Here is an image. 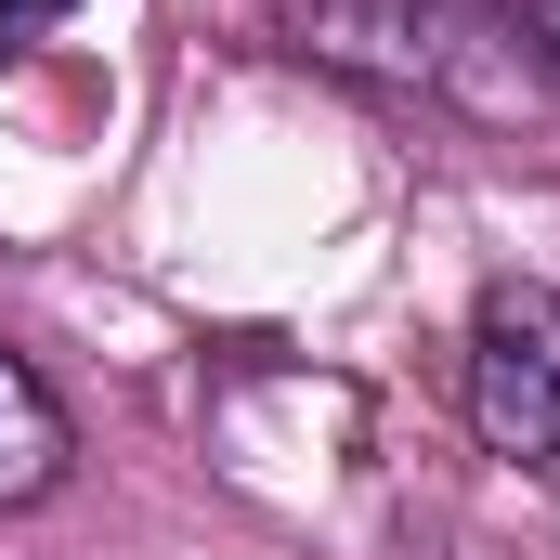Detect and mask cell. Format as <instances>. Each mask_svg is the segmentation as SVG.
Listing matches in <instances>:
<instances>
[{
    "mask_svg": "<svg viewBox=\"0 0 560 560\" xmlns=\"http://www.w3.org/2000/svg\"><path fill=\"white\" fill-rule=\"evenodd\" d=\"M287 52L378 92H469V66L509 39L482 26V0H287Z\"/></svg>",
    "mask_w": 560,
    "mask_h": 560,
    "instance_id": "1",
    "label": "cell"
},
{
    "mask_svg": "<svg viewBox=\"0 0 560 560\" xmlns=\"http://www.w3.org/2000/svg\"><path fill=\"white\" fill-rule=\"evenodd\" d=\"M469 430L522 469L560 456V287H535V275L482 287V313H469Z\"/></svg>",
    "mask_w": 560,
    "mask_h": 560,
    "instance_id": "2",
    "label": "cell"
},
{
    "mask_svg": "<svg viewBox=\"0 0 560 560\" xmlns=\"http://www.w3.org/2000/svg\"><path fill=\"white\" fill-rule=\"evenodd\" d=\"M66 482V405L39 392L26 352H0V509H39Z\"/></svg>",
    "mask_w": 560,
    "mask_h": 560,
    "instance_id": "3",
    "label": "cell"
},
{
    "mask_svg": "<svg viewBox=\"0 0 560 560\" xmlns=\"http://www.w3.org/2000/svg\"><path fill=\"white\" fill-rule=\"evenodd\" d=\"M535 52H548V66H560V0H535Z\"/></svg>",
    "mask_w": 560,
    "mask_h": 560,
    "instance_id": "4",
    "label": "cell"
}]
</instances>
